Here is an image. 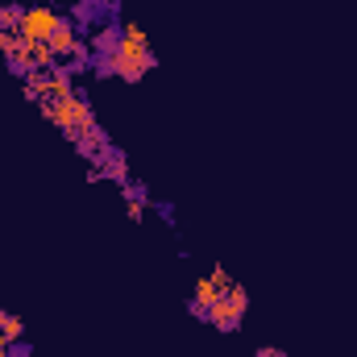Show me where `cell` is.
Here are the masks:
<instances>
[{"instance_id":"cell-7","label":"cell","mask_w":357,"mask_h":357,"mask_svg":"<svg viewBox=\"0 0 357 357\" xmlns=\"http://www.w3.org/2000/svg\"><path fill=\"white\" fill-rule=\"evenodd\" d=\"M21 13H25V8H17V4H13V8H0V29H17V25H21Z\"/></svg>"},{"instance_id":"cell-10","label":"cell","mask_w":357,"mask_h":357,"mask_svg":"<svg viewBox=\"0 0 357 357\" xmlns=\"http://www.w3.org/2000/svg\"><path fill=\"white\" fill-rule=\"evenodd\" d=\"M258 357H287V354H278V349H262Z\"/></svg>"},{"instance_id":"cell-2","label":"cell","mask_w":357,"mask_h":357,"mask_svg":"<svg viewBox=\"0 0 357 357\" xmlns=\"http://www.w3.org/2000/svg\"><path fill=\"white\" fill-rule=\"evenodd\" d=\"M245 307H250V295H245V287H237V282H233V287H225V295L208 307V316H204V320H208L212 328H220V333H233V328L241 324Z\"/></svg>"},{"instance_id":"cell-5","label":"cell","mask_w":357,"mask_h":357,"mask_svg":"<svg viewBox=\"0 0 357 357\" xmlns=\"http://www.w3.org/2000/svg\"><path fill=\"white\" fill-rule=\"evenodd\" d=\"M96 175H104V178H116V183H129V162H125V154L121 150H104V158L96 162Z\"/></svg>"},{"instance_id":"cell-9","label":"cell","mask_w":357,"mask_h":357,"mask_svg":"<svg viewBox=\"0 0 357 357\" xmlns=\"http://www.w3.org/2000/svg\"><path fill=\"white\" fill-rule=\"evenodd\" d=\"M212 282H220V287H233V278H229V270H225V266H212Z\"/></svg>"},{"instance_id":"cell-1","label":"cell","mask_w":357,"mask_h":357,"mask_svg":"<svg viewBox=\"0 0 357 357\" xmlns=\"http://www.w3.org/2000/svg\"><path fill=\"white\" fill-rule=\"evenodd\" d=\"M154 63H158V59H154L146 33H142L133 21H121V38H116V46H112V54L100 59V71H112V75H121L125 84H137L146 71H154Z\"/></svg>"},{"instance_id":"cell-8","label":"cell","mask_w":357,"mask_h":357,"mask_svg":"<svg viewBox=\"0 0 357 357\" xmlns=\"http://www.w3.org/2000/svg\"><path fill=\"white\" fill-rule=\"evenodd\" d=\"M125 208H129V220H142L146 216V199H129Z\"/></svg>"},{"instance_id":"cell-3","label":"cell","mask_w":357,"mask_h":357,"mask_svg":"<svg viewBox=\"0 0 357 357\" xmlns=\"http://www.w3.org/2000/svg\"><path fill=\"white\" fill-rule=\"evenodd\" d=\"M59 21H63V13H59V8H50V4H33V8H25V13H21L17 33H21V38H29V42H50V33L59 29Z\"/></svg>"},{"instance_id":"cell-6","label":"cell","mask_w":357,"mask_h":357,"mask_svg":"<svg viewBox=\"0 0 357 357\" xmlns=\"http://www.w3.org/2000/svg\"><path fill=\"white\" fill-rule=\"evenodd\" d=\"M0 333H4V341H8V345H17V341L25 337V324H21L13 312H0Z\"/></svg>"},{"instance_id":"cell-4","label":"cell","mask_w":357,"mask_h":357,"mask_svg":"<svg viewBox=\"0 0 357 357\" xmlns=\"http://www.w3.org/2000/svg\"><path fill=\"white\" fill-rule=\"evenodd\" d=\"M220 295H225V287H220V282H212V274H208V278H199V282H195V295H191V312L204 320V316H208V307H212Z\"/></svg>"}]
</instances>
